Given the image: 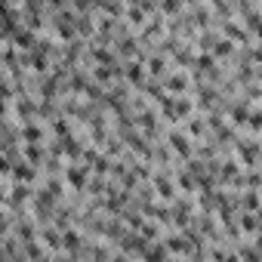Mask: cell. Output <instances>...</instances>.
<instances>
[{
	"label": "cell",
	"mask_w": 262,
	"mask_h": 262,
	"mask_svg": "<svg viewBox=\"0 0 262 262\" xmlns=\"http://www.w3.org/2000/svg\"><path fill=\"white\" fill-rule=\"evenodd\" d=\"M123 77H126V83L142 86V83H145V65H142V59L126 62V68H123Z\"/></svg>",
	"instance_id": "obj_1"
},
{
	"label": "cell",
	"mask_w": 262,
	"mask_h": 262,
	"mask_svg": "<svg viewBox=\"0 0 262 262\" xmlns=\"http://www.w3.org/2000/svg\"><path fill=\"white\" fill-rule=\"evenodd\" d=\"M120 247H123V256H133V253H145V247H148V241L142 237V234H123L120 237Z\"/></svg>",
	"instance_id": "obj_2"
},
{
	"label": "cell",
	"mask_w": 262,
	"mask_h": 262,
	"mask_svg": "<svg viewBox=\"0 0 262 262\" xmlns=\"http://www.w3.org/2000/svg\"><path fill=\"white\" fill-rule=\"evenodd\" d=\"M167 142L173 145V151H176V155H182V158H188V155H191V139H188L185 133H179V129H170V133H167Z\"/></svg>",
	"instance_id": "obj_3"
},
{
	"label": "cell",
	"mask_w": 262,
	"mask_h": 262,
	"mask_svg": "<svg viewBox=\"0 0 262 262\" xmlns=\"http://www.w3.org/2000/svg\"><path fill=\"white\" fill-rule=\"evenodd\" d=\"M10 176L16 179V185H31V182L37 179V173H34L31 164H13V173H10Z\"/></svg>",
	"instance_id": "obj_4"
},
{
	"label": "cell",
	"mask_w": 262,
	"mask_h": 262,
	"mask_svg": "<svg viewBox=\"0 0 262 262\" xmlns=\"http://www.w3.org/2000/svg\"><path fill=\"white\" fill-rule=\"evenodd\" d=\"M65 179H68V185L77 188V191L86 188V182H90V179H86V167H77V164H71V167L65 170Z\"/></svg>",
	"instance_id": "obj_5"
},
{
	"label": "cell",
	"mask_w": 262,
	"mask_h": 262,
	"mask_svg": "<svg viewBox=\"0 0 262 262\" xmlns=\"http://www.w3.org/2000/svg\"><path fill=\"white\" fill-rule=\"evenodd\" d=\"M13 43H16V47H22V50H28V53H31V50H34V47H37V34H34V31H28V28H19V31H16V34H13Z\"/></svg>",
	"instance_id": "obj_6"
},
{
	"label": "cell",
	"mask_w": 262,
	"mask_h": 262,
	"mask_svg": "<svg viewBox=\"0 0 262 262\" xmlns=\"http://www.w3.org/2000/svg\"><path fill=\"white\" fill-rule=\"evenodd\" d=\"M164 90H170V93H188V77L185 74H164Z\"/></svg>",
	"instance_id": "obj_7"
},
{
	"label": "cell",
	"mask_w": 262,
	"mask_h": 262,
	"mask_svg": "<svg viewBox=\"0 0 262 262\" xmlns=\"http://www.w3.org/2000/svg\"><path fill=\"white\" fill-rule=\"evenodd\" d=\"M22 139H25L28 145H40V139H43V129H40L34 120H28V123L22 126Z\"/></svg>",
	"instance_id": "obj_8"
},
{
	"label": "cell",
	"mask_w": 262,
	"mask_h": 262,
	"mask_svg": "<svg viewBox=\"0 0 262 262\" xmlns=\"http://www.w3.org/2000/svg\"><path fill=\"white\" fill-rule=\"evenodd\" d=\"M155 188H158V194H161V198L176 201V188H173V182H170L167 176H155Z\"/></svg>",
	"instance_id": "obj_9"
},
{
	"label": "cell",
	"mask_w": 262,
	"mask_h": 262,
	"mask_svg": "<svg viewBox=\"0 0 262 262\" xmlns=\"http://www.w3.org/2000/svg\"><path fill=\"white\" fill-rule=\"evenodd\" d=\"M167 247H170L173 253H179V256L191 250V244H188V237H185V234H167Z\"/></svg>",
	"instance_id": "obj_10"
},
{
	"label": "cell",
	"mask_w": 262,
	"mask_h": 262,
	"mask_svg": "<svg viewBox=\"0 0 262 262\" xmlns=\"http://www.w3.org/2000/svg\"><path fill=\"white\" fill-rule=\"evenodd\" d=\"M145 262H167V247L164 244H151V247H145Z\"/></svg>",
	"instance_id": "obj_11"
},
{
	"label": "cell",
	"mask_w": 262,
	"mask_h": 262,
	"mask_svg": "<svg viewBox=\"0 0 262 262\" xmlns=\"http://www.w3.org/2000/svg\"><path fill=\"white\" fill-rule=\"evenodd\" d=\"M164 68H167V62H164L161 56H151V59H148V71H145V74H151V77H161V80H164Z\"/></svg>",
	"instance_id": "obj_12"
},
{
	"label": "cell",
	"mask_w": 262,
	"mask_h": 262,
	"mask_svg": "<svg viewBox=\"0 0 262 262\" xmlns=\"http://www.w3.org/2000/svg\"><path fill=\"white\" fill-rule=\"evenodd\" d=\"M43 158H47V155H43L40 145H25V161H28L31 167H34V164H43Z\"/></svg>",
	"instance_id": "obj_13"
},
{
	"label": "cell",
	"mask_w": 262,
	"mask_h": 262,
	"mask_svg": "<svg viewBox=\"0 0 262 262\" xmlns=\"http://www.w3.org/2000/svg\"><path fill=\"white\" fill-rule=\"evenodd\" d=\"M19 114L22 117H31V114H37V105L31 99H19Z\"/></svg>",
	"instance_id": "obj_14"
},
{
	"label": "cell",
	"mask_w": 262,
	"mask_h": 262,
	"mask_svg": "<svg viewBox=\"0 0 262 262\" xmlns=\"http://www.w3.org/2000/svg\"><path fill=\"white\" fill-rule=\"evenodd\" d=\"M139 231H142V237H145V241H148V237H158V234H161V228H158L155 222H145V219H142Z\"/></svg>",
	"instance_id": "obj_15"
},
{
	"label": "cell",
	"mask_w": 262,
	"mask_h": 262,
	"mask_svg": "<svg viewBox=\"0 0 262 262\" xmlns=\"http://www.w3.org/2000/svg\"><path fill=\"white\" fill-rule=\"evenodd\" d=\"M185 133H191V136H204V123H201V120H188V123H185Z\"/></svg>",
	"instance_id": "obj_16"
},
{
	"label": "cell",
	"mask_w": 262,
	"mask_h": 262,
	"mask_svg": "<svg viewBox=\"0 0 262 262\" xmlns=\"http://www.w3.org/2000/svg\"><path fill=\"white\" fill-rule=\"evenodd\" d=\"M241 225H244L247 234H256V216H253V213H247V216L241 219Z\"/></svg>",
	"instance_id": "obj_17"
},
{
	"label": "cell",
	"mask_w": 262,
	"mask_h": 262,
	"mask_svg": "<svg viewBox=\"0 0 262 262\" xmlns=\"http://www.w3.org/2000/svg\"><path fill=\"white\" fill-rule=\"evenodd\" d=\"M19 234L31 244V237H34V225H31V222H22V225H19Z\"/></svg>",
	"instance_id": "obj_18"
},
{
	"label": "cell",
	"mask_w": 262,
	"mask_h": 262,
	"mask_svg": "<svg viewBox=\"0 0 262 262\" xmlns=\"http://www.w3.org/2000/svg\"><path fill=\"white\" fill-rule=\"evenodd\" d=\"M10 173H13V161L0 155V176H10Z\"/></svg>",
	"instance_id": "obj_19"
},
{
	"label": "cell",
	"mask_w": 262,
	"mask_h": 262,
	"mask_svg": "<svg viewBox=\"0 0 262 262\" xmlns=\"http://www.w3.org/2000/svg\"><path fill=\"white\" fill-rule=\"evenodd\" d=\"M244 207H247L250 213L256 210V191H247V194H244Z\"/></svg>",
	"instance_id": "obj_20"
},
{
	"label": "cell",
	"mask_w": 262,
	"mask_h": 262,
	"mask_svg": "<svg viewBox=\"0 0 262 262\" xmlns=\"http://www.w3.org/2000/svg\"><path fill=\"white\" fill-rule=\"evenodd\" d=\"M93 259H96V262H105V259H108V250H102V247H96V253H93Z\"/></svg>",
	"instance_id": "obj_21"
},
{
	"label": "cell",
	"mask_w": 262,
	"mask_h": 262,
	"mask_svg": "<svg viewBox=\"0 0 262 262\" xmlns=\"http://www.w3.org/2000/svg\"><path fill=\"white\" fill-rule=\"evenodd\" d=\"M7 228H10V225H7V216H4V213H0V234H4Z\"/></svg>",
	"instance_id": "obj_22"
},
{
	"label": "cell",
	"mask_w": 262,
	"mask_h": 262,
	"mask_svg": "<svg viewBox=\"0 0 262 262\" xmlns=\"http://www.w3.org/2000/svg\"><path fill=\"white\" fill-rule=\"evenodd\" d=\"M4 114H7V102H4V99H0V117H4Z\"/></svg>",
	"instance_id": "obj_23"
},
{
	"label": "cell",
	"mask_w": 262,
	"mask_h": 262,
	"mask_svg": "<svg viewBox=\"0 0 262 262\" xmlns=\"http://www.w3.org/2000/svg\"><path fill=\"white\" fill-rule=\"evenodd\" d=\"M4 198H7V191H4V185H0V204H4Z\"/></svg>",
	"instance_id": "obj_24"
},
{
	"label": "cell",
	"mask_w": 262,
	"mask_h": 262,
	"mask_svg": "<svg viewBox=\"0 0 262 262\" xmlns=\"http://www.w3.org/2000/svg\"><path fill=\"white\" fill-rule=\"evenodd\" d=\"M37 262H50V259H47V256H43V259H37Z\"/></svg>",
	"instance_id": "obj_25"
}]
</instances>
